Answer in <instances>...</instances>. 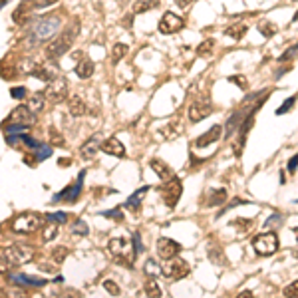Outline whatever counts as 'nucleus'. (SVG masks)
Instances as JSON below:
<instances>
[{
    "instance_id": "f03ea898",
    "label": "nucleus",
    "mask_w": 298,
    "mask_h": 298,
    "mask_svg": "<svg viewBox=\"0 0 298 298\" xmlns=\"http://www.w3.org/2000/svg\"><path fill=\"white\" fill-rule=\"evenodd\" d=\"M78 32H80V26H78V20H74V24H70L60 36H56L54 40H50V44L46 48V58L48 60H54V62L58 58H62L68 50L72 48V42L76 40Z\"/></svg>"
},
{
    "instance_id": "7c9ffc66",
    "label": "nucleus",
    "mask_w": 298,
    "mask_h": 298,
    "mask_svg": "<svg viewBox=\"0 0 298 298\" xmlns=\"http://www.w3.org/2000/svg\"><path fill=\"white\" fill-rule=\"evenodd\" d=\"M44 99H46V94H40V92L32 94L30 99H28L30 109H32V111H42V107H44Z\"/></svg>"
},
{
    "instance_id": "4be33fe9",
    "label": "nucleus",
    "mask_w": 298,
    "mask_h": 298,
    "mask_svg": "<svg viewBox=\"0 0 298 298\" xmlns=\"http://www.w3.org/2000/svg\"><path fill=\"white\" fill-rule=\"evenodd\" d=\"M227 201V191L225 189H211L205 197V207H217Z\"/></svg>"
},
{
    "instance_id": "ea45409f",
    "label": "nucleus",
    "mask_w": 298,
    "mask_h": 298,
    "mask_svg": "<svg viewBox=\"0 0 298 298\" xmlns=\"http://www.w3.org/2000/svg\"><path fill=\"white\" fill-rule=\"evenodd\" d=\"M294 103H296V98H288V99H284V103H282V107H278L274 113L276 115H284L286 111H290L292 107H294Z\"/></svg>"
},
{
    "instance_id": "f257e3e1",
    "label": "nucleus",
    "mask_w": 298,
    "mask_h": 298,
    "mask_svg": "<svg viewBox=\"0 0 298 298\" xmlns=\"http://www.w3.org/2000/svg\"><path fill=\"white\" fill-rule=\"evenodd\" d=\"M60 28V18L54 16V14H48V16H40L38 20H34L32 26H28L26 30V42L28 46H40L44 42H50L54 40V36Z\"/></svg>"
},
{
    "instance_id": "5701e85b",
    "label": "nucleus",
    "mask_w": 298,
    "mask_h": 298,
    "mask_svg": "<svg viewBox=\"0 0 298 298\" xmlns=\"http://www.w3.org/2000/svg\"><path fill=\"white\" fill-rule=\"evenodd\" d=\"M30 14H32V8H30L28 4L20 2V4H18V8L12 12V20H14L16 24H24V22L30 18Z\"/></svg>"
},
{
    "instance_id": "a18cd8bd",
    "label": "nucleus",
    "mask_w": 298,
    "mask_h": 298,
    "mask_svg": "<svg viewBox=\"0 0 298 298\" xmlns=\"http://www.w3.org/2000/svg\"><path fill=\"white\" fill-rule=\"evenodd\" d=\"M284 296H298V280L290 282V284L284 288Z\"/></svg>"
},
{
    "instance_id": "dca6fc26",
    "label": "nucleus",
    "mask_w": 298,
    "mask_h": 298,
    "mask_svg": "<svg viewBox=\"0 0 298 298\" xmlns=\"http://www.w3.org/2000/svg\"><path fill=\"white\" fill-rule=\"evenodd\" d=\"M99 149H101L103 153H107V155H113V157H124V155H126L124 143H122L120 139H115V137H107V139L101 143Z\"/></svg>"
},
{
    "instance_id": "a878e982",
    "label": "nucleus",
    "mask_w": 298,
    "mask_h": 298,
    "mask_svg": "<svg viewBox=\"0 0 298 298\" xmlns=\"http://www.w3.org/2000/svg\"><path fill=\"white\" fill-rule=\"evenodd\" d=\"M149 191V185H145V187H141L139 191H135L132 197L126 201V205L124 207H128V209H132V211H135V209H139V205H141V197L145 195Z\"/></svg>"
},
{
    "instance_id": "bb28decb",
    "label": "nucleus",
    "mask_w": 298,
    "mask_h": 298,
    "mask_svg": "<svg viewBox=\"0 0 298 298\" xmlns=\"http://www.w3.org/2000/svg\"><path fill=\"white\" fill-rule=\"evenodd\" d=\"M213 50H215V40H213V38L203 40V42L197 46V54L201 56V58H209V56L213 54Z\"/></svg>"
},
{
    "instance_id": "6e6552de",
    "label": "nucleus",
    "mask_w": 298,
    "mask_h": 298,
    "mask_svg": "<svg viewBox=\"0 0 298 298\" xmlns=\"http://www.w3.org/2000/svg\"><path fill=\"white\" fill-rule=\"evenodd\" d=\"M159 193L163 197V203H165L169 209H173L177 205V201L181 199V193H183V185H181V179L179 177H171L165 185L159 187Z\"/></svg>"
},
{
    "instance_id": "473e14b6",
    "label": "nucleus",
    "mask_w": 298,
    "mask_h": 298,
    "mask_svg": "<svg viewBox=\"0 0 298 298\" xmlns=\"http://www.w3.org/2000/svg\"><path fill=\"white\" fill-rule=\"evenodd\" d=\"M209 259H211L213 263H217V265H221V266L227 265V259H225V255H223V251H221L219 247H215V251H213V249L209 251Z\"/></svg>"
},
{
    "instance_id": "0eeeda50",
    "label": "nucleus",
    "mask_w": 298,
    "mask_h": 298,
    "mask_svg": "<svg viewBox=\"0 0 298 298\" xmlns=\"http://www.w3.org/2000/svg\"><path fill=\"white\" fill-rule=\"evenodd\" d=\"M34 124H36V111L30 109V105H18L6 117V126H26V128H32Z\"/></svg>"
},
{
    "instance_id": "c03bdc74",
    "label": "nucleus",
    "mask_w": 298,
    "mask_h": 298,
    "mask_svg": "<svg viewBox=\"0 0 298 298\" xmlns=\"http://www.w3.org/2000/svg\"><path fill=\"white\" fill-rule=\"evenodd\" d=\"M296 50H298V42L294 44V46H290V48H288V50H286V52H284V54L278 58V62H288V60H290V58L296 54Z\"/></svg>"
},
{
    "instance_id": "13d9d810",
    "label": "nucleus",
    "mask_w": 298,
    "mask_h": 298,
    "mask_svg": "<svg viewBox=\"0 0 298 298\" xmlns=\"http://www.w3.org/2000/svg\"><path fill=\"white\" fill-rule=\"evenodd\" d=\"M292 232H294V234H296V241H298V227H296V229H294V231H292Z\"/></svg>"
},
{
    "instance_id": "72a5a7b5",
    "label": "nucleus",
    "mask_w": 298,
    "mask_h": 298,
    "mask_svg": "<svg viewBox=\"0 0 298 298\" xmlns=\"http://www.w3.org/2000/svg\"><path fill=\"white\" fill-rule=\"evenodd\" d=\"M126 54H128V46H126V44H115L113 50H111V58H113L115 64H117L122 58H126Z\"/></svg>"
},
{
    "instance_id": "79ce46f5",
    "label": "nucleus",
    "mask_w": 298,
    "mask_h": 298,
    "mask_svg": "<svg viewBox=\"0 0 298 298\" xmlns=\"http://www.w3.org/2000/svg\"><path fill=\"white\" fill-rule=\"evenodd\" d=\"M103 288H105L111 296H120V292H122V290H120V286H117L113 280H103Z\"/></svg>"
},
{
    "instance_id": "58836bf2",
    "label": "nucleus",
    "mask_w": 298,
    "mask_h": 298,
    "mask_svg": "<svg viewBox=\"0 0 298 298\" xmlns=\"http://www.w3.org/2000/svg\"><path fill=\"white\" fill-rule=\"evenodd\" d=\"M101 217H109V219H113V221H124V213H122V209L120 207H115V209H111V211H103L101 213Z\"/></svg>"
},
{
    "instance_id": "1a4fd4ad",
    "label": "nucleus",
    "mask_w": 298,
    "mask_h": 298,
    "mask_svg": "<svg viewBox=\"0 0 298 298\" xmlns=\"http://www.w3.org/2000/svg\"><path fill=\"white\" fill-rule=\"evenodd\" d=\"M191 272V268L187 265V261H183V259H169L165 261V266L161 268V274L169 278V280H181L183 276H187Z\"/></svg>"
},
{
    "instance_id": "603ef678",
    "label": "nucleus",
    "mask_w": 298,
    "mask_h": 298,
    "mask_svg": "<svg viewBox=\"0 0 298 298\" xmlns=\"http://www.w3.org/2000/svg\"><path fill=\"white\" fill-rule=\"evenodd\" d=\"M191 2H193V0H175V4H177L179 8H187Z\"/></svg>"
},
{
    "instance_id": "cd10ccee",
    "label": "nucleus",
    "mask_w": 298,
    "mask_h": 298,
    "mask_svg": "<svg viewBox=\"0 0 298 298\" xmlns=\"http://www.w3.org/2000/svg\"><path fill=\"white\" fill-rule=\"evenodd\" d=\"M157 2H159V0H139V2H135V4H133V14L147 12V10L155 8V6H157Z\"/></svg>"
},
{
    "instance_id": "5fc2aeb1",
    "label": "nucleus",
    "mask_w": 298,
    "mask_h": 298,
    "mask_svg": "<svg viewBox=\"0 0 298 298\" xmlns=\"http://www.w3.org/2000/svg\"><path fill=\"white\" fill-rule=\"evenodd\" d=\"M72 60L80 62V60H82V52H74V54H72Z\"/></svg>"
},
{
    "instance_id": "4c0bfd02",
    "label": "nucleus",
    "mask_w": 298,
    "mask_h": 298,
    "mask_svg": "<svg viewBox=\"0 0 298 298\" xmlns=\"http://www.w3.org/2000/svg\"><path fill=\"white\" fill-rule=\"evenodd\" d=\"M161 133H165L167 135L165 139H175V137L181 133V126H177V124H169Z\"/></svg>"
},
{
    "instance_id": "7ed1b4c3",
    "label": "nucleus",
    "mask_w": 298,
    "mask_h": 298,
    "mask_svg": "<svg viewBox=\"0 0 298 298\" xmlns=\"http://www.w3.org/2000/svg\"><path fill=\"white\" fill-rule=\"evenodd\" d=\"M107 249H109V253H111L122 265L128 266V268H132L133 261L137 259V251H133L128 239H111V241L107 243Z\"/></svg>"
},
{
    "instance_id": "e433bc0d",
    "label": "nucleus",
    "mask_w": 298,
    "mask_h": 298,
    "mask_svg": "<svg viewBox=\"0 0 298 298\" xmlns=\"http://www.w3.org/2000/svg\"><path fill=\"white\" fill-rule=\"evenodd\" d=\"M143 270H145L147 276H155V274L161 272V268L157 266V263H155L153 259H147V263H145V266H143Z\"/></svg>"
},
{
    "instance_id": "864d4df0",
    "label": "nucleus",
    "mask_w": 298,
    "mask_h": 298,
    "mask_svg": "<svg viewBox=\"0 0 298 298\" xmlns=\"http://www.w3.org/2000/svg\"><path fill=\"white\" fill-rule=\"evenodd\" d=\"M251 296H253L251 290H243V292H239V298H251Z\"/></svg>"
},
{
    "instance_id": "39448f33",
    "label": "nucleus",
    "mask_w": 298,
    "mask_h": 298,
    "mask_svg": "<svg viewBox=\"0 0 298 298\" xmlns=\"http://www.w3.org/2000/svg\"><path fill=\"white\" fill-rule=\"evenodd\" d=\"M278 234L274 231H268V232H261L253 239V249L257 255H263V257H270L278 251Z\"/></svg>"
},
{
    "instance_id": "f704fd0d",
    "label": "nucleus",
    "mask_w": 298,
    "mask_h": 298,
    "mask_svg": "<svg viewBox=\"0 0 298 298\" xmlns=\"http://www.w3.org/2000/svg\"><path fill=\"white\" fill-rule=\"evenodd\" d=\"M72 232H76V234L84 236V234H88V232H90V227H88V223H86V221L78 219V221H74V223H72Z\"/></svg>"
},
{
    "instance_id": "f8f14e48",
    "label": "nucleus",
    "mask_w": 298,
    "mask_h": 298,
    "mask_svg": "<svg viewBox=\"0 0 298 298\" xmlns=\"http://www.w3.org/2000/svg\"><path fill=\"white\" fill-rule=\"evenodd\" d=\"M183 26H185V20H183L181 16L173 14V12H165V14L161 16V20H159V32L167 34V36L179 32Z\"/></svg>"
},
{
    "instance_id": "c756f323",
    "label": "nucleus",
    "mask_w": 298,
    "mask_h": 298,
    "mask_svg": "<svg viewBox=\"0 0 298 298\" xmlns=\"http://www.w3.org/2000/svg\"><path fill=\"white\" fill-rule=\"evenodd\" d=\"M259 32L263 34L265 38H272L274 34L278 32V26L272 24V22H268V20H263V22H259Z\"/></svg>"
},
{
    "instance_id": "37998d69",
    "label": "nucleus",
    "mask_w": 298,
    "mask_h": 298,
    "mask_svg": "<svg viewBox=\"0 0 298 298\" xmlns=\"http://www.w3.org/2000/svg\"><path fill=\"white\" fill-rule=\"evenodd\" d=\"M10 96H12L14 99H24L26 96H28V90H26L24 86H16V88L10 90Z\"/></svg>"
},
{
    "instance_id": "423d86ee",
    "label": "nucleus",
    "mask_w": 298,
    "mask_h": 298,
    "mask_svg": "<svg viewBox=\"0 0 298 298\" xmlns=\"http://www.w3.org/2000/svg\"><path fill=\"white\" fill-rule=\"evenodd\" d=\"M42 225V219L34 213H24V215H18L12 219L10 223V229L12 232H18V234H30V232L38 231Z\"/></svg>"
},
{
    "instance_id": "49530a36",
    "label": "nucleus",
    "mask_w": 298,
    "mask_h": 298,
    "mask_svg": "<svg viewBox=\"0 0 298 298\" xmlns=\"http://www.w3.org/2000/svg\"><path fill=\"white\" fill-rule=\"evenodd\" d=\"M229 82L236 84L241 90H247V86H249V84H247V80H245V78H241V76H231V78H229Z\"/></svg>"
},
{
    "instance_id": "f3484780",
    "label": "nucleus",
    "mask_w": 298,
    "mask_h": 298,
    "mask_svg": "<svg viewBox=\"0 0 298 298\" xmlns=\"http://www.w3.org/2000/svg\"><path fill=\"white\" fill-rule=\"evenodd\" d=\"M221 133H223V128H221V126H213L209 132H205L203 135H199L197 139H195V147H207V145L219 141V139H221Z\"/></svg>"
},
{
    "instance_id": "2f4dec72",
    "label": "nucleus",
    "mask_w": 298,
    "mask_h": 298,
    "mask_svg": "<svg viewBox=\"0 0 298 298\" xmlns=\"http://www.w3.org/2000/svg\"><path fill=\"white\" fill-rule=\"evenodd\" d=\"M58 225H60V223H54V221H50V223H48V225L44 227V232H42V239H44L46 243L58 236V231H60V229H58Z\"/></svg>"
},
{
    "instance_id": "ddd939ff",
    "label": "nucleus",
    "mask_w": 298,
    "mask_h": 298,
    "mask_svg": "<svg viewBox=\"0 0 298 298\" xmlns=\"http://www.w3.org/2000/svg\"><path fill=\"white\" fill-rule=\"evenodd\" d=\"M211 111H213V105H211L209 98L195 99V101L189 105V120H191L193 124H199V122L205 120Z\"/></svg>"
},
{
    "instance_id": "aec40b11",
    "label": "nucleus",
    "mask_w": 298,
    "mask_h": 298,
    "mask_svg": "<svg viewBox=\"0 0 298 298\" xmlns=\"http://www.w3.org/2000/svg\"><path fill=\"white\" fill-rule=\"evenodd\" d=\"M68 109H70V113L74 117H82V115L88 113V103L80 98V96H74V98L68 99Z\"/></svg>"
},
{
    "instance_id": "c85d7f7f",
    "label": "nucleus",
    "mask_w": 298,
    "mask_h": 298,
    "mask_svg": "<svg viewBox=\"0 0 298 298\" xmlns=\"http://www.w3.org/2000/svg\"><path fill=\"white\" fill-rule=\"evenodd\" d=\"M143 290H145V294H147V296H155V298L161 296V288L157 286V282H155V278H153V276H149V278H147V282H145Z\"/></svg>"
},
{
    "instance_id": "2eb2a0df",
    "label": "nucleus",
    "mask_w": 298,
    "mask_h": 298,
    "mask_svg": "<svg viewBox=\"0 0 298 298\" xmlns=\"http://www.w3.org/2000/svg\"><path fill=\"white\" fill-rule=\"evenodd\" d=\"M32 78H38V80H42V82H46V84H50V82H54L60 74H58V66H54V64H36V66L28 72Z\"/></svg>"
},
{
    "instance_id": "412c9836",
    "label": "nucleus",
    "mask_w": 298,
    "mask_h": 298,
    "mask_svg": "<svg viewBox=\"0 0 298 298\" xmlns=\"http://www.w3.org/2000/svg\"><path fill=\"white\" fill-rule=\"evenodd\" d=\"M94 70H96V64H94L90 58H82V60L78 62V66H76V74H78V78L88 80V78L94 76Z\"/></svg>"
},
{
    "instance_id": "a211bd4d",
    "label": "nucleus",
    "mask_w": 298,
    "mask_h": 298,
    "mask_svg": "<svg viewBox=\"0 0 298 298\" xmlns=\"http://www.w3.org/2000/svg\"><path fill=\"white\" fill-rule=\"evenodd\" d=\"M149 167L155 171V175L159 177V179H163V181H167V179H171L173 177V169H171V165L169 163H165V161H161V159H149Z\"/></svg>"
},
{
    "instance_id": "20e7f679",
    "label": "nucleus",
    "mask_w": 298,
    "mask_h": 298,
    "mask_svg": "<svg viewBox=\"0 0 298 298\" xmlns=\"http://www.w3.org/2000/svg\"><path fill=\"white\" fill-rule=\"evenodd\" d=\"M34 259V251L30 247H20V245H12V247H4L2 249V263L10 266H20L30 263Z\"/></svg>"
},
{
    "instance_id": "de8ad7c7",
    "label": "nucleus",
    "mask_w": 298,
    "mask_h": 298,
    "mask_svg": "<svg viewBox=\"0 0 298 298\" xmlns=\"http://www.w3.org/2000/svg\"><path fill=\"white\" fill-rule=\"evenodd\" d=\"M58 0H36L34 2V10H40V8H46V6H52V4H56Z\"/></svg>"
},
{
    "instance_id": "9b49d317",
    "label": "nucleus",
    "mask_w": 298,
    "mask_h": 298,
    "mask_svg": "<svg viewBox=\"0 0 298 298\" xmlns=\"http://www.w3.org/2000/svg\"><path fill=\"white\" fill-rule=\"evenodd\" d=\"M84 177H86V171H82V173L78 175V181H76L74 185H68L64 191L56 193V195L52 197V203H74V201H78L80 193H82V183H84Z\"/></svg>"
},
{
    "instance_id": "8fccbe9b",
    "label": "nucleus",
    "mask_w": 298,
    "mask_h": 298,
    "mask_svg": "<svg viewBox=\"0 0 298 298\" xmlns=\"http://www.w3.org/2000/svg\"><path fill=\"white\" fill-rule=\"evenodd\" d=\"M50 135H52V145H64V139H62V135L58 132H54V130H50Z\"/></svg>"
},
{
    "instance_id": "c9c22d12",
    "label": "nucleus",
    "mask_w": 298,
    "mask_h": 298,
    "mask_svg": "<svg viewBox=\"0 0 298 298\" xmlns=\"http://www.w3.org/2000/svg\"><path fill=\"white\" fill-rule=\"evenodd\" d=\"M68 247H56L54 251H52V259L56 261V265H60V263H64V259L68 257Z\"/></svg>"
},
{
    "instance_id": "4468645a",
    "label": "nucleus",
    "mask_w": 298,
    "mask_h": 298,
    "mask_svg": "<svg viewBox=\"0 0 298 298\" xmlns=\"http://www.w3.org/2000/svg\"><path fill=\"white\" fill-rule=\"evenodd\" d=\"M179 253H181V245H179V243H175L173 239L161 236V239L157 241V255H159L163 261L175 259Z\"/></svg>"
},
{
    "instance_id": "393cba45",
    "label": "nucleus",
    "mask_w": 298,
    "mask_h": 298,
    "mask_svg": "<svg viewBox=\"0 0 298 298\" xmlns=\"http://www.w3.org/2000/svg\"><path fill=\"white\" fill-rule=\"evenodd\" d=\"M249 30V26L247 24H243V22H236V24H231V26H227L225 28V36H231L232 40H243L245 38V34Z\"/></svg>"
},
{
    "instance_id": "4d7b16f0",
    "label": "nucleus",
    "mask_w": 298,
    "mask_h": 298,
    "mask_svg": "<svg viewBox=\"0 0 298 298\" xmlns=\"http://www.w3.org/2000/svg\"><path fill=\"white\" fill-rule=\"evenodd\" d=\"M6 2H8V0H0V4H2V6H6Z\"/></svg>"
},
{
    "instance_id": "6e6d98bb",
    "label": "nucleus",
    "mask_w": 298,
    "mask_h": 298,
    "mask_svg": "<svg viewBox=\"0 0 298 298\" xmlns=\"http://www.w3.org/2000/svg\"><path fill=\"white\" fill-rule=\"evenodd\" d=\"M296 20H298V12L294 14V16H292V22H296Z\"/></svg>"
},
{
    "instance_id": "3c124183",
    "label": "nucleus",
    "mask_w": 298,
    "mask_h": 298,
    "mask_svg": "<svg viewBox=\"0 0 298 298\" xmlns=\"http://www.w3.org/2000/svg\"><path fill=\"white\" fill-rule=\"evenodd\" d=\"M298 167V153H294V157L288 159V173H294Z\"/></svg>"
},
{
    "instance_id": "a19ab883",
    "label": "nucleus",
    "mask_w": 298,
    "mask_h": 298,
    "mask_svg": "<svg viewBox=\"0 0 298 298\" xmlns=\"http://www.w3.org/2000/svg\"><path fill=\"white\" fill-rule=\"evenodd\" d=\"M68 217H70V215H68V213H62V211H58V213H48V215H46V219H48V221H54V223H66Z\"/></svg>"
},
{
    "instance_id": "b1692460",
    "label": "nucleus",
    "mask_w": 298,
    "mask_h": 298,
    "mask_svg": "<svg viewBox=\"0 0 298 298\" xmlns=\"http://www.w3.org/2000/svg\"><path fill=\"white\" fill-rule=\"evenodd\" d=\"M101 143H103V141H99V135L90 137V139L82 145V157H94V155H96V149L101 147Z\"/></svg>"
},
{
    "instance_id": "9d476101",
    "label": "nucleus",
    "mask_w": 298,
    "mask_h": 298,
    "mask_svg": "<svg viewBox=\"0 0 298 298\" xmlns=\"http://www.w3.org/2000/svg\"><path fill=\"white\" fill-rule=\"evenodd\" d=\"M68 98V80L64 76H58L54 82L48 84L46 90V99L50 103H62Z\"/></svg>"
},
{
    "instance_id": "09e8293b",
    "label": "nucleus",
    "mask_w": 298,
    "mask_h": 298,
    "mask_svg": "<svg viewBox=\"0 0 298 298\" xmlns=\"http://www.w3.org/2000/svg\"><path fill=\"white\" fill-rule=\"evenodd\" d=\"M282 221H284V219H282L280 215H272V217H270V219L265 223V227H272V225H278V227H280V225H282Z\"/></svg>"
},
{
    "instance_id": "6ab92c4d",
    "label": "nucleus",
    "mask_w": 298,
    "mask_h": 298,
    "mask_svg": "<svg viewBox=\"0 0 298 298\" xmlns=\"http://www.w3.org/2000/svg\"><path fill=\"white\" fill-rule=\"evenodd\" d=\"M10 280L18 286H44L46 284L44 278H36V276H28V274H10Z\"/></svg>"
}]
</instances>
